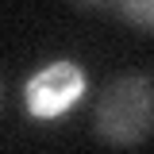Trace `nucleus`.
<instances>
[{"mask_svg":"<svg viewBox=\"0 0 154 154\" xmlns=\"http://www.w3.org/2000/svg\"><path fill=\"white\" fill-rule=\"evenodd\" d=\"M96 135L112 146H135L154 131V81L146 73H119L100 93L93 112Z\"/></svg>","mask_w":154,"mask_h":154,"instance_id":"1","label":"nucleus"},{"mask_svg":"<svg viewBox=\"0 0 154 154\" xmlns=\"http://www.w3.org/2000/svg\"><path fill=\"white\" fill-rule=\"evenodd\" d=\"M112 12L123 16L127 23H135L139 31L154 35V0H119V4H112Z\"/></svg>","mask_w":154,"mask_h":154,"instance_id":"3","label":"nucleus"},{"mask_svg":"<svg viewBox=\"0 0 154 154\" xmlns=\"http://www.w3.org/2000/svg\"><path fill=\"white\" fill-rule=\"evenodd\" d=\"M85 96V69L69 58H54L23 85V104L35 119H58Z\"/></svg>","mask_w":154,"mask_h":154,"instance_id":"2","label":"nucleus"}]
</instances>
